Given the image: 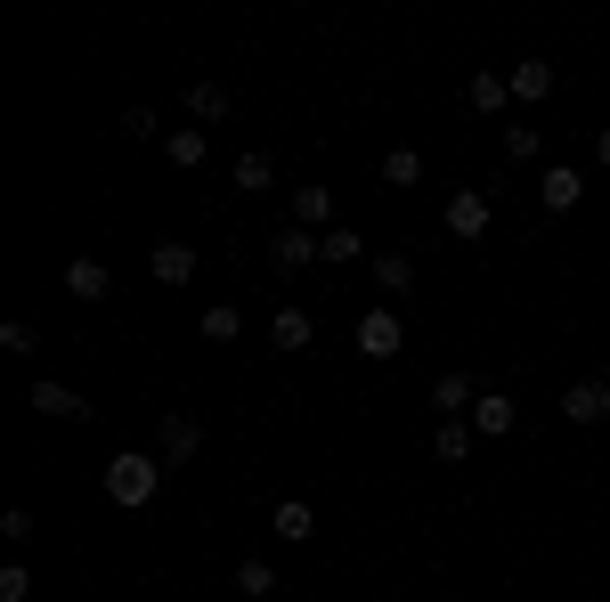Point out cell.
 <instances>
[{
	"label": "cell",
	"instance_id": "8992f818",
	"mask_svg": "<svg viewBox=\"0 0 610 602\" xmlns=\"http://www.w3.org/2000/svg\"><path fill=\"white\" fill-rule=\"evenodd\" d=\"M554 90V66H545V57H521L513 66V98H545Z\"/></svg>",
	"mask_w": 610,
	"mask_h": 602
},
{
	"label": "cell",
	"instance_id": "ffe728a7",
	"mask_svg": "<svg viewBox=\"0 0 610 602\" xmlns=\"http://www.w3.org/2000/svg\"><path fill=\"white\" fill-rule=\"evenodd\" d=\"M465 448H472V431H465V424H448V431H439V464H456Z\"/></svg>",
	"mask_w": 610,
	"mask_h": 602
},
{
	"label": "cell",
	"instance_id": "30bf717a",
	"mask_svg": "<svg viewBox=\"0 0 610 602\" xmlns=\"http://www.w3.org/2000/svg\"><path fill=\"white\" fill-rule=\"evenodd\" d=\"M472 424H480V431H513V399H504V391H497V399H480Z\"/></svg>",
	"mask_w": 610,
	"mask_h": 602
},
{
	"label": "cell",
	"instance_id": "603a6c76",
	"mask_svg": "<svg viewBox=\"0 0 610 602\" xmlns=\"http://www.w3.org/2000/svg\"><path fill=\"white\" fill-rule=\"evenodd\" d=\"M237 587H244V594H269L277 578H269V562H244V570H237Z\"/></svg>",
	"mask_w": 610,
	"mask_h": 602
},
{
	"label": "cell",
	"instance_id": "5b68a950",
	"mask_svg": "<svg viewBox=\"0 0 610 602\" xmlns=\"http://www.w3.org/2000/svg\"><path fill=\"white\" fill-rule=\"evenodd\" d=\"M155 277L163 285H187V277H196V253H187V244H155Z\"/></svg>",
	"mask_w": 610,
	"mask_h": 602
},
{
	"label": "cell",
	"instance_id": "52a82bcc",
	"mask_svg": "<svg viewBox=\"0 0 610 602\" xmlns=\"http://www.w3.org/2000/svg\"><path fill=\"white\" fill-rule=\"evenodd\" d=\"M448 228H456V237H480V228H489V204H480V196H456V204H448Z\"/></svg>",
	"mask_w": 610,
	"mask_h": 602
},
{
	"label": "cell",
	"instance_id": "44dd1931",
	"mask_svg": "<svg viewBox=\"0 0 610 602\" xmlns=\"http://www.w3.org/2000/svg\"><path fill=\"white\" fill-rule=\"evenodd\" d=\"M415 172H424V163H415L407 147H399V155H383V179H399V188H407V179H415Z\"/></svg>",
	"mask_w": 610,
	"mask_h": 602
},
{
	"label": "cell",
	"instance_id": "ac0fdd59",
	"mask_svg": "<svg viewBox=\"0 0 610 602\" xmlns=\"http://www.w3.org/2000/svg\"><path fill=\"white\" fill-rule=\"evenodd\" d=\"M204 335H213V342H237V309H204Z\"/></svg>",
	"mask_w": 610,
	"mask_h": 602
},
{
	"label": "cell",
	"instance_id": "4fadbf2b",
	"mask_svg": "<svg viewBox=\"0 0 610 602\" xmlns=\"http://www.w3.org/2000/svg\"><path fill=\"white\" fill-rule=\"evenodd\" d=\"M277 537L302 546V537H309V505H293V496H285V505H277Z\"/></svg>",
	"mask_w": 610,
	"mask_h": 602
},
{
	"label": "cell",
	"instance_id": "d6986e66",
	"mask_svg": "<svg viewBox=\"0 0 610 602\" xmlns=\"http://www.w3.org/2000/svg\"><path fill=\"white\" fill-rule=\"evenodd\" d=\"M172 163H204V131H172Z\"/></svg>",
	"mask_w": 610,
	"mask_h": 602
},
{
	"label": "cell",
	"instance_id": "9c48e42d",
	"mask_svg": "<svg viewBox=\"0 0 610 602\" xmlns=\"http://www.w3.org/2000/svg\"><path fill=\"white\" fill-rule=\"evenodd\" d=\"M269 335H277V350H302V342H309V318H302V309H277V326H269Z\"/></svg>",
	"mask_w": 610,
	"mask_h": 602
},
{
	"label": "cell",
	"instance_id": "277c9868",
	"mask_svg": "<svg viewBox=\"0 0 610 602\" xmlns=\"http://www.w3.org/2000/svg\"><path fill=\"white\" fill-rule=\"evenodd\" d=\"M578 196H586V179L570 172V163H554V172H545V188H537V204H545V212H570Z\"/></svg>",
	"mask_w": 610,
	"mask_h": 602
},
{
	"label": "cell",
	"instance_id": "7402d4cb",
	"mask_svg": "<svg viewBox=\"0 0 610 602\" xmlns=\"http://www.w3.org/2000/svg\"><path fill=\"white\" fill-rule=\"evenodd\" d=\"M293 212H302V228L326 220V188H302V196H293Z\"/></svg>",
	"mask_w": 610,
	"mask_h": 602
},
{
	"label": "cell",
	"instance_id": "6da1fadb",
	"mask_svg": "<svg viewBox=\"0 0 610 602\" xmlns=\"http://www.w3.org/2000/svg\"><path fill=\"white\" fill-rule=\"evenodd\" d=\"M107 489L122 496V505H146V496H155V464H146V456H115V464H107Z\"/></svg>",
	"mask_w": 610,
	"mask_h": 602
},
{
	"label": "cell",
	"instance_id": "8fae6325",
	"mask_svg": "<svg viewBox=\"0 0 610 602\" xmlns=\"http://www.w3.org/2000/svg\"><path fill=\"white\" fill-rule=\"evenodd\" d=\"M33 407L41 415H81V399H74V391H57V383H33Z\"/></svg>",
	"mask_w": 610,
	"mask_h": 602
},
{
	"label": "cell",
	"instance_id": "5bb4252c",
	"mask_svg": "<svg viewBox=\"0 0 610 602\" xmlns=\"http://www.w3.org/2000/svg\"><path fill=\"white\" fill-rule=\"evenodd\" d=\"M74 294L98 302V294H107V269H98V261H74Z\"/></svg>",
	"mask_w": 610,
	"mask_h": 602
},
{
	"label": "cell",
	"instance_id": "7c38bea8",
	"mask_svg": "<svg viewBox=\"0 0 610 602\" xmlns=\"http://www.w3.org/2000/svg\"><path fill=\"white\" fill-rule=\"evenodd\" d=\"M472 107H480V114L504 107V74H472Z\"/></svg>",
	"mask_w": 610,
	"mask_h": 602
},
{
	"label": "cell",
	"instance_id": "9a60e30c",
	"mask_svg": "<svg viewBox=\"0 0 610 602\" xmlns=\"http://www.w3.org/2000/svg\"><path fill=\"white\" fill-rule=\"evenodd\" d=\"M432 399H439V407H465V399H472V375H439Z\"/></svg>",
	"mask_w": 610,
	"mask_h": 602
},
{
	"label": "cell",
	"instance_id": "ba28073f",
	"mask_svg": "<svg viewBox=\"0 0 610 602\" xmlns=\"http://www.w3.org/2000/svg\"><path fill=\"white\" fill-rule=\"evenodd\" d=\"M318 253H326V244H309L302 228H285V237H277V261H285V269H309Z\"/></svg>",
	"mask_w": 610,
	"mask_h": 602
},
{
	"label": "cell",
	"instance_id": "2e32d148",
	"mask_svg": "<svg viewBox=\"0 0 610 602\" xmlns=\"http://www.w3.org/2000/svg\"><path fill=\"white\" fill-rule=\"evenodd\" d=\"M196 440H204V431H196V424H179V415L163 424V448H172V456H196Z\"/></svg>",
	"mask_w": 610,
	"mask_h": 602
},
{
	"label": "cell",
	"instance_id": "e0dca14e",
	"mask_svg": "<svg viewBox=\"0 0 610 602\" xmlns=\"http://www.w3.org/2000/svg\"><path fill=\"white\" fill-rule=\"evenodd\" d=\"M33 594V578H25V562H9V570H0V602H25Z\"/></svg>",
	"mask_w": 610,
	"mask_h": 602
},
{
	"label": "cell",
	"instance_id": "7a4b0ae2",
	"mask_svg": "<svg viewBox=\"0 0 610 602\" xmlns=\"http://www.w3.org/2000/svg\"><path fill=\"white\" fill-rule=\"evenodd\" d=\"M562 415H570V424H602V415H610V383L602 375L570 383V391H562Z\"/></svg>",
	"mask_w": 610,
	"mask_h": 602
},
{
	"label": "cell",
	"instance_id": "3957f363",
	"mask_svg": "<svg viewBox=\"0 0 610 602\" xmlns=\"http://www.w3.org/2000/svg\"><path fill=\"white\" fill-rule=\"evenodd\" d=\"M359 350H367V359H391V350H399V318H391V309H367V318H359Z\"/></svg>",
	"mask_w": 610,
	"mask_h": 602
}]
</instances>
